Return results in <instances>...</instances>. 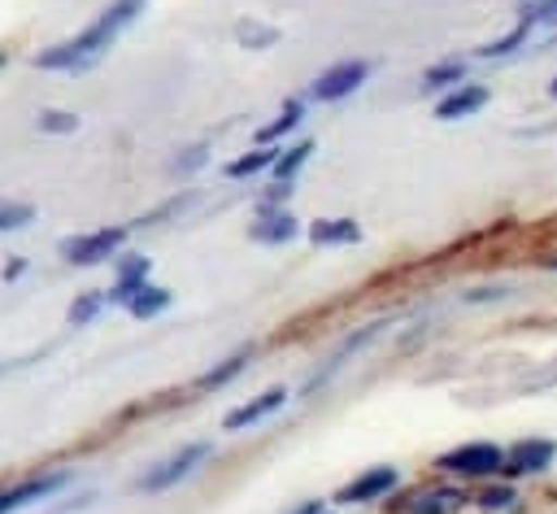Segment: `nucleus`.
<instances>
[{
  "mask_svg": "<svg viewBox=\"0 0 557 514\" xmlns=\"http://www.w3.org/2000/svg\"><path fill=\"white\" fill-rule=\"evenodd\" d=\"M509 501H513V492H509V488H487V492L479 497V505H487V510H505Z\"/></svg>",
  "mask_w": 557,
  "mask_h": 514,
  "instance_id": "26",
  "label": "nucleus"
},
{
  "mask_svg": "<svg viewBox=\"0 0 557 514\" xmlns=\"http://www.w3.org/2000/svg\"><path fill=\"white\" fill-rule=\"evenodd\" d=\"M296 514H322V510H318V501H313V505H305V510H296Z\"/></svg>",
  "mask_w": 557,
  "mask_h": 514,
  "instance_id": "28",
  "label": "nucleus"
},
{
  "mask_svg": "<svg viewBox=\"0 0 557 514\" xmlns=\"http://www.w3.org/2000/svg\"><path fill=\"white\" fill-rule=\"evenodd\" d=\"M26 222H35V209H30V205H22V200H0V231H17V227H26Z\"/></svg>",
  "mask_w": 557,
  "mask_h": 514,
  "instance_id": "22",
  "label": "nucleus"
},
{
  "mask_svg": "<svg viewBox=\"0 0 557 514\" xmlns=\"http://www.w3.org/2000/svg\"><path fill=\"white\" fill-rule=\"evenodd\" d=\"M309 240L313 244H357L361 240V227L352 218H318L309 227Z\"/></svg>",
  "mask_w": 557,
  "mask_h": 514,
  "instance_id": "13",
  "label": "nucleus"
},
{
  "mask_svg": "<svg viewBox=\"0 0 557 514\" xmlns=\"http://www.w3.org/2000/svg\"><path fill=\"white\" fill-rule=\"evenodd\" d=\"M535 13H540V22H557V0H544V4H535Z\"/></svg>",
  "mask_w": 557,
  "mask_h": 514,
  "instance_id": "27",
  "label": "nucleus"
},
{
  "mask_svg": "<svg viewBox=\"0 0 557 514\" xmlns=\"http://www.w3.org/2000/svg\"><path fill=\"white\" fill-rule=\"evenodd\" d=\"M366 74H370L366 61H335L331 70H322V74L309 83V96H313V100H344V96H352V91L366 83Z\"/></svg>",
  "mask_w": 557,
  "mask_h": 514,
  "instance_id": "5",
  "label": "nucleus"
},
{
  "mask_svg": "<svg viewBox=\"0 0 557 514\" xmlns=\"http://www.w3.org/2000/svg\"><path fill=\"white\" fill-rule=\"evenodd\" d=\"M61 479H65V475H39V479H26V484L0 492V514H13V510H22V505L35 501V497H48L52 488H61Z\"/></svg>",
  "mask_w": 557,
  "mask_h": 514,
  "instance_id": "12",
  "label": "nucleus"
},
{
  "mask_svg": "<svg viewBox=\"0 0 557 514\" xmlns=\"http://www.w3.org/2000/svg\"><path fill=\"white\" fill-rule=\"evenodd\" d=\"M296 231H300V227H296V218H292L287 209H270V213H261V218L252 222L248 235H252L257 244H287Z\"/></svg>",
  "mask_w": 557,
  "mask_h": 514,
  "instance_id": "11",
  "label": "nucleus"
},
{
  "mask_svg": "<svg viewBox=\"0 0 557 514\" xmlns=\"http://www.w3.org/2000/svg\"><path fill=\"white\" fill-rule=\"evenodd\" d=\"M287 401V388H265L261 396H252V401H244V405H235L226 418H222V427L226 431H239V427H252V423H261V418H270L278 405Z\"/></svg>",
  "mask_w": 557,
  "mask_h": 514,
  "instance_id": "8",
  "label": "nucleus"
},
{
  "mask_svg": "<svg viewBox=\"0 0 557 514\" xmlns=\"http://www.w3.org/2000/svg\"><path fill=\"white\" fill-rule=\"evenodd\" d=\"M122 240H126V231H122V227H100V231H87V235L61 240V257H65V261H74V266H96V261L113 257Z\"/></svg>",
  "mask_w": 557,
  "mask_h": 514,
  "instance_id": "3",
  "label": "nucleus"
},
{
  "mask_svg": "<svg viewBox=\"0 0 557 514\" xmlns=\"http://www.w3.org/2000/svg\"><path fill=\"white\" fill-rule=\"evenodd\" d=\"M392 488H396V470H392V466H370V470H361L348 488H339V501H344V505L379 501V497H387Z\"/></svg>",
  "mask_w": 557,
  "mask_h": 514,
  "instance_id": "7",
  "label": "nucleus"
},
{
  "mask_svg": "<svg viewBox=\"0 0 557 514\" xmlns=\"http://www.w3.org/2000/svg\"><path fill=\"white\" fill-rule=\"evenodd\" d=\"M461 78H466V61H457V57L435 61V65H426V70H422V87H426V91H440V87H461Z\"/></svg>",
  "mask_w": 557,
  "mask_h": 514,
  "instance_id": "16",
  "label": "nucleus"
},
{
  "mask_svg": "<svg viewBox=\"0 0 557 514\" xmlns=\"http://www.w3.org/2000/svg\"><path fill=\"white\" fill-rule=\"evenodd\" d=\"M535 22H540V13H535V9H522V17H518V26H513L509 35H500V39H492V44H483L479 52H483V57H505V52H513V48H518V44H522V39L531 35V26H535Z\"/></svg>",
  "mask_w": 557,
  "mask_h": 514,
  "instance_id": "15",
  "label": "nucleus"
},
{
  "mask_svg": "<svg viewBox=\"0 0 557 514\" xmlns=\"http://www.w3.org/2000/svg\"><path fill=\"white\" fill-rule=\"evenodd\" d=\"M435 466L440 470H453V475H492V470L505 466V449H496L487 440H474V444H461V449L444 453Z\"/></svg>",
  "mask_w": 557,
  "mask_h": 514,
  "instance_id": "4",
  "label": "nucleus"
},
{
  "mask_svg": "<svg viewBox=\"0 0 557 514\" xmlns=\"http://www.w3.org/2000/svg\"><path fill=\"white\" fill-rule=\"evenodd\" d=\"M235 35H239V44H248V48H270V44L278 39L274 26H257V22H239Z\"/></svg>",
  "mask_w": 557,
  "mask_h": 514,
  "instance_id": "23",
  "label": "nucleus"
},
{
  "mask_svg": "<svg viewBox=\"0 0 557 514\" xmlns=\"http://www.w3.org/2000/svg\"><path fill=\"white\" fill-rule=\"evenodd\" d=\"M144 283H148V257H126V261L117 266V283H113L109 301H122V305H126Z\"/></svg>",
  "mask_w": 557,
  "mask_h": 514,
  "instance_id": "14",
  "label": "nucleus"
},
{
  "mask_svg": "<svg viewBox=\"0 0 557 514\" xmlns=\"http://www.w3.org/2000/svg\"><path fill=\"white\" fill-rule=\"evenodd\" d=\"M548 96H553V100H557V74H553V83H548Z\"/></svg>",
  "mask_w": 557,
  "mask_h": 514,
  "instance_id": "29",
  "label": "nucleus"
},
{
  "mask_svg": "<svg viewBox=\"0 0 557 514\" xmlns=\"http://www.w3.org/2000/svg\"><path fill=\"white\" fill-rule=\"evenodd\" d=\"M4 61H9V52H4V48H0V65H4Z\"/></svg>",
  "mask_w": 557,
  "mask_h": 514,
  "instance_id": "30",
  "label": "nucleus"
},
{
  "mask_svg": "<svg viewBox=\"0 0 557 514\" xmlns=\"http://www.w3.org/2000/svg\"><path fill=\"white\" fill-rule=\"evenodd\" d=\"M483 105H487V87H479V83H461V87H453V91L435 105V113H440L444 122H457V118L479 113Z\"/></svg>",
  "mask_w": 557,
  "mask_h": 514,
  "instance_id": "9",
  "label": "nucleus"
},
{
  "mask_svg": "<svg viewBox=\"0 0 557 514\" xmlns=\"http://www.w3.org/2000/svg\"><path fill=\"white\" fill-rule=\"evenodd\" d=\"M274 161H278V157H274V152L261 144V148H252V152L235 157V161L226 166V174H231V179H248V174H257V170H265V166H274Z\"/></svg>",
  "mask_w": 557,
  "mask_h": 514,
  "instance_id": "20",
  "label": "nucleus"
},
{
  "mask_svg": "<svg viewBox=\"0 0 557 514\" xmlns=\"http://www.w3.org/2000/svg\"><path fill=\"white\" fill-rule=\"evenodd\" d=\"M39 131H48V135H65V131H78V118L65 113V109H44V113H39Z\"/></svg>",
  "mask_w": 557,
  "mask_h": 514,
  "instance_id": "24",
  "label": "nucleus"
},
{
  "mask_svg": "<svg viewBox=\"0 0 557 514\" xmlns=\"http://www.w3.org/2000/svg\"><path fill=\"white\" fill-rule=\"evenodd\" d=\"M553 457H557V444L553 440H518L509 453H505V475H540V470H548L553 466Z\"/></svg>",
  "mask_w": 557,
  "mask_h": 514,
  "instance_id": "6",
  "label": "nucleus"
},
{
  "mask_svg": "<svg viewBox=\"0 0 557 514\" xmlns=\"http://www.w3.org/2000/svg\"><path fill=\"white\" fill-rule=\"evenodd\" d=\"M170 305V292L165 287H157V283H144L131 301H126V309L135 314V318H152V314H161Z\"/></svg>",
  "mask_w": 557,
  "mask_h": 514,
  "instance_id": "18",
  "label": "nucleus"
},
{
  "mask_svg": "<svg viewBox=\"0 0 557 514\" xmlns=\"http://www.w3.org/2000/svg\"><path fill=\"white\" fill-rule=\"evenodd\" d=\"M309 152H313V144H309V139L292 144V148H287V152H283V157L270 166V170H274V179H278V183H292V174H296V170L309 161Z\"/></svg>",
  "mask_w": 557,
  "mask_h": 514,
  "instance_id": "21",
  "label": "nucleus"
},
{
  "mask_svg": "<svg viewBox=\"0 0 557 514\" xmlns=\"http://www.w3.org/2000/svg\"><path fill=\"white\" fill-rule=\"evenodd\" d=\"M466 505V497L457 488H426V492H413L400 510L405 514H457Z\"/></svg>",
  "mask_w": 557,
  "mask_h": 514,
  "instance_id": "10",
  "label": "nucleus"
},
{
  "mask_svg": "<svg viewBox=\"0 0 557 514\" xmlns=\"http://www.w3.org/2000/svg\"><path fill=\"white\" fill-rule=\"evenodd\" d=\"M139 13H144V0H113V4H104V9L96 13V22H91L83 35L44 48V52L35 57V65H39V70H83V65L100 61L104 48H113V39H117Z\"/></svg>",
  "mask_w": 557,
  "mask_h": 514,
  "instance_id": "1",
  "label": "nucleus"
},
{
  "mask_svg": "<svg viewBox=\"0 0 557 514\" xmlns=\"http://www.w3.org/2000/svg\"><path fill=\"white\" fill-rule=\"evenodd\" d=\"M248 357H252V348H239V353H231V357H226L222 366L205 370V375L196 379V388H205V392H209V388H222V383H231V379H235V375H239V370L248 366Z\"/></svg>",
  "mask_w": 557,
  "mask_h": 514,
  "instance_id": "17",
  "label": "nucleus"
},
{
  "mask_svg": "<svg viewBox=\"0 0 557 514\" xmlns=\"http://www.w3.org/2000/svg\"><path fill=\"white\" fill-rule=\"evenodd\" d=\"M300 113H305V109H300V100H287V105H283V113H278V118H274L270 126H261V131H257V139H261V144H274L278 135H287V131H296V122H300Z\"/></svg>",
  "mask_w": 557,
  "mask_h": 514,
  "instance_id": "19",
  "label": "nucleus"
},
{
  "mask_svg": "<svg viewBox=\"0 0 557 514\" xmlns=\"http://www.w3.org/2000/svg\"><path fill=\"white\" fill-rule=\"evenodd\" d=\"M100 305H104V292H83V296L70 305V314H65V318H70V327H83Z\"/></svg>",
  "mask_w": 557,
  "mask_h": 514,
  "instance_id": "25",
  "label": "nucleus"
},
{
  "mask_svg": "<svg viewBox=\"0 0 557 514\" xmlns=\"http://www.w3.org/2000/svg\"><path fill=\"white\" fill-rule=\"evenodd\" d=\"M205 457H209V444H205V440L183 444L174 457H165L161 466H152V470L139 479V488H144V492H165V488H174L178 479H187V475H191V470H196Z\"/></svg>",
  "mask_w": 557,
  "mask_h": 514,
  "instance_id": "2",
  "label": "nucleus"
}]
</instances>
